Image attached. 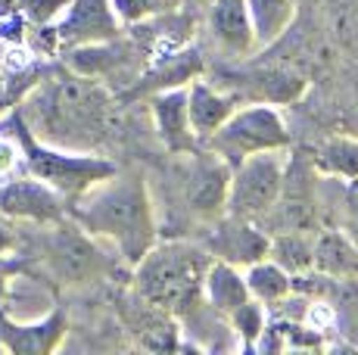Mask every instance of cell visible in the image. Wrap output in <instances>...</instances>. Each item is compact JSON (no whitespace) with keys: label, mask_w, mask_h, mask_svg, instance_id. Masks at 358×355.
Here are the masks:
<instances>
[{"label":"cell","mask_w":358,"mask_h":355,"mask_svg":"<svg viewBox=\"0 0 358 355\" xmlns=\"http://www.w3.org/2000/svg\"><path fill=\"white\" fill-rule=\"evenodd\" d=\"M13 247H16V234H13V228L3 222V215H0V259H3Z\"/></svg>","instance_id":"cell-29"},{"label":"cell","mask_w":358,"mask_h":355,"mask_svg":"<svg viewBox=\"0 0 358 355\" xmlns=\"http://www.w3.org/2000/svg\"><path fill=\"white\" fill-rule=\"evenodd\" d=\"M13 134H16L19 156H22L29 175L50 184L66 200H75L87 187H94L97 181L115 172V162H109L106 156L91 153V150H66V147H53V143L38 140L19 113L13 115Z\"/></svg>","instance_id":"cell-4"},{"label":"cell","mask_w":358,"mask_h":355,"mask_svg":"<svg viewBox=\"0 0 358 355\" xmlns=\"http://www.w3.org/2000/svg\"><path fill=\"white\" fill-rule=\"evenodd\" d=\"M66 69L75 75H87V78H103L119 66L122 53L115 47V41H97V44H78L63 50Z\"/></svg>","instance_id":"cell-23"},{"label":"cell","mask_w":358,"mask_h":355,"mask_svg":"<svg viewBox=\"0 0 358 355\" xmlns=\"http://www.w3.org/2000/svg\"><path fill=\"white\" fill-rule=\"evenodd\" d=\"M243 91L250 94V103H271V106H293L308 94V78L290 66H262L246 72Z\"/></svg>","instance_id":"cell-14"},{"label":"cell","mask_w":358,"mask_h":355,"mask_svg":"<svg viewBox=\"0 0 358 355\" xmlns=\"http://www.w3.org/2000/svg\"><path fill=\"white\" fill-rule=\"evenodd\" d=\"M274 265L287 271V275H302L312 268L315 262V234L308 231H274L268 237V256Z\"/></svg>","instance_id":"cell-22"},{"label":"cell","mask_w":358,"mask_h":355,"mask_svg":"<svg viewBox=\"0 0 358 355\" xmlns=\"http://www.w3.org/2000/svg\"><path fill=\"white\" fill-rule=\"evenodd\" d=\"M66 331H69V318L59 309L34 321H19L0 312V346L6 352L47 355V352L59 349V343L66 340Z\"/></svg>","instance_id":"cell-12"},{"label":"cell","mask_w":358,"mask_h":355,"mask_svg":"<svg viewBox=\"0 0 358 355\" xmlns=\"http://www.w3.org/2000/svg\"><path fill=\"white\" fill-rule=\"evenodd\" d=\"M246 277V290H250V299H256L268 309L278 299H284L290 293V275H287L280 265H274L271 259H259V262L246 265L243 268Z\"/></svg>","instance_id":"cell-24"},{"label":"cell","mask_w":358,"mask_h":355,"mask_svg":"<svg viewBox=\"0 0 358 355\" xmlns=\"http://www.w3.org/2000/svg\"><path fill=\"white\" fill-rule=\"evenodd\" d=\"M268 231L259 222L237 215H222L209 237V256L218 262H231L237 268L259 262L268 256Z\"/></svg>","instance_id":"cell-11"},{"label":"cell","mask_w":358,"mask_h":355,"mask_svg":"<svg viewBox=\"0 0 358 355\" xmlns=\"http://www.w3.org/2000/svg\"><path fill=\"white\" fill-rule=\"evenodd\" d=\"M209 150L218 153L228 166H237L240 159L265 150H287L290 147V128L284 115L271 103H246L231 113V119L212 134Z\"/></svg>","instance_id":"cell-5"},{"label":"cell","mask_w":358,"mask_h":355,"mask_svg":"<svg viewBox=\"0 0 358 355\" xmlns=\"http://www.w3.org/2000/svg\"><path fill=\"white\" fill-rule=\"evenodd\" d=\"M203 72V59L199 53L190 47H178V50H169L162 57H156V63L150 66L147 78H143V87H153V91H165V87H184L194 78H199Z\"/></svg>","instance_id":"cell-20"},{"label":"cell","mask_w":358,"mask_h":355,"mask_svg":"<svg viewBox=\"0 0 358 355\" xmlns=\"http://www.w3.org/2000/svg\"><path fill=\"white\" fill-rule=\"evenodd\" d=\"M109 6H113L115 19H119L122 25L143 22V19H147L150 13L156 10V6H153V0H109Z\"/></svg>","instance_id":"cell-27"},{"label":"cell","mask_w":358,"mask_h":355,"mask_svg":"<svg viewBox=\"0 0 358 355\" xmlns=\"http://www.w3.org/2000/svg\"><path fill=\"white\" fill-rule=\"evenodd\" d=\"M22 122L38 140L66 150H91L113 134L119 113L115 100L87 75H47L22 97Z\"/></svg>","instance_id":"cell-1"},{"label":"cell","mask_w":358,"mask_h":355,"mask_svg":"<svg viewBox=\"0 0 358 355\" xmlns=\"http://www.w3.org/2000/svg\"><path fill=\"white\" fill-rule=\"evenodd\" d=\"M187 209L199 218H222L228 206L231 166L218 153H187V166L181 172Z\"/></svg>","instance_id":"cell-8"},{"label":"cell","mask_w":358,"mask_h":355,"mask_svg":"<svg viewBox=\"0 0 358 355\" xmlns=\"http://www.w3.org/2000/svg\"><path fill=\"white\" fill-rule=\"evenodd\" d=\"M287 162H290L287 150H265V153H252L240 159L237 166H231L224 215L250 218V222L268 215V209L278 203L280 190H284Z\"/></svg>","instance_id":"cell-6"},{"label":"cell","mask_w":358,"mask_h":355,"mask_svg":"<svg viewBox=\"0 0 358 355\" xmlns=\"http://www.w3.org/2000/svg\"><path fill=\"white\" fill-rule=\"evenodd\" d=\"M150 115L153 125L159 131V140L165 143V150L175 156H184L194 150V128H190V115H187V85L184 87H165L156 91L150 97Z\"/></svg>","instance_id":"cell-13"},{"label":"cell","mask_w":358,"mask_h":355,"mask_svg":"<svg viewBox=\"0 0 358 355\" xmlns=\"http://www.w3.org/2000/svg\"><path fill=\"white\" fill-rule=\"evenodd\" d=\"M66 6H69V0H19L16 10H19V16L25 19V25L44 29V25H53L63 16Z\"/></svg>","instance_id":"cell-26"},{"label":"cell","mask_w":358,"mask_h":355,"mask_svg":"<svg viewBox=\"0 0 358 355\" xmlns=\"http://www.w3.org/2000/svg\"><path fill=\"white\" fill-rule=\"evenodd\" d=\"M312 168L334 181H358V138L355 134H330L312 153Z\"/></svg>","instance_id":"cell-19"},{"label":"cell","mask_w":358,"mask_h":355,"mask_svg":"<svg viewBox=\"0 0 358 355\" xmlns=\"http://www.w3.org/2000/svg\"><path fill=\"white\" fill-rule=\"evenodd\" d=\"M203 296H206V303H209V309L215 312V315L231 318L234 312L250 299L243 268L212 259L209 268H206V277H203Z\"/></svg>","instance_id":"cell-18"},{"label":"cell","mask_w":358,"mask_h":355,"mask_svg":"<svg viewBox=\"0 0 358 355\" xmlns=\"http://www.w3.org/2000/svg\"><path fill=\"white\" fill-rule=\"evenodd\" d=\"M212 256L184 240H169L147 249L134 265L137 296L162 315H184L203 296V277Z\"/></svg>","instance_id":"cell-3"},{"label":"cell","mask_w":358,"mask_h":355,"mask_svg":"<svg viewBox=\"0 0 358 355\" xmlns=\"http://www.w3.org/2000/svg\"><path fill=\"white\" fill-rule=\"evenodd\" d=\"M69 218L91 237L109 243L131 268L159 240V218L141 172L115 168L109 178L69 200Z\"/></svg>","instance_id":"cell-2"},{"label":"cell","mask_w":358,"mask_h":355,"mask_svg":"<svg viewBox=\"0 0 358 355\" xmlns=\"http://www.w3.org/2000/svg\"><path fill=\"white\" fill-rule=\"evenodd\" d=\"M312 268H318L327 277H336V281H358V243L340 228L315 231Z\"/></svg>","instance_id":"cell-17"},{"label":"cell","mask_w":358,"mask_h":355,"mask_svg":"<svg viewBox=\"0 0 358 355\" xmlns=\"http://www.w3.org/2000/svg\"><path fill=\"white\" fill-rule=\"evenodd\" d=\"M228 321H231V327L240 333V340H243L246 346H256L259 333L265 331V324H268V315H265V305H262V303H256V299H246V303L240 305V309L234 312Z\"/></svg>","instance_id":"cell-25"},{"label":"cell","mask_w":358,"mask_h":355,"mask_svg":"<svg viewBox=\"0 0 358 355\" xmlns=\"http://www.w3.org/2000/svg\"><path fill=\"white\" fill-rule=\"evenodd\" d=\"M44 228V262L63 284H87L106 271V256L97 247V237H91L69 215Z\"/></svg>","instance_id":"cell-7"},{"label":"cell","mask_w":358,"mask_h":355,"mask_svg":"<svg viewBox=\"0 0 358 355\" xmlns=\"http://www.w3.org/2000/svg\"><path fill=\"white\" fill-rule=\"evenodd\" d=\"M256 47H271L296 22V0H246Z\"/></svg>","instance_id":"cell-21"},{"label":"cell","mask_w":358,"mask_h":355,"mask_svg":"<svg viewBox=\"0 0 358 355\" xmlns=\"http://www.w3.org/2000/svg\"><path fill=\"white\" fill-rule=\"evenodd\" d=\"M237 109V97L222 87H212L206 81L194 78L187 85V115H190V128H194L196 140H209L224 122L231 119V113Z\"/></svg>","instance_id":"cell-16"},{"label":"cell","mask_w":358,"mask_h":355,"mask_svg":"<svg viewBox=\"0 0 358 355\" xmlns=\"http://www.w3.org/2000/svg\"><path fill=\"white\" fill-rule=\"evenodd\" d=\"M346 231L349 237L358 243V181H352V196H349V215H346Z\"/></svg>","instance_id":"cell-28"},{"label":"cell","mask_w":358,"mask_h":355,"mask_svg":"<svg viewBox=\"0 0 358 355\" xmlns=\"http://www.w3.org/2000/svg\"><path fill=\"white\" fill-rule=\"evenodd\" d=\"M50 29L57 38V50H69L78 44L115 41L122 31V22L115 19L109 0H69L63 16Z\"/></svg>","instance_id":"cell-10"},{"label":"cell","mask_w":358,"mask_h":355,"mask_svg":"<svg viewBox=\"0 0 358 355\" xmlns=\"http://www.w3.org/2000/svg\"><path fill=\"white\" fill-rule=\"evenodd\" d=\"M0 215L10 222H31V224H53L69 215V200L41 178H10L0 181Z\"/></svg>","instance_id":"cell-9"},{"label":"cell","mask_w":358,"mask_h":355,"mask_svg":"<svg viewBox=\"0 0 358 355\" xmlns=\"http://www.w3.org/2000/svg\"><path fill=\"white\" fill-rule=\"evenodd\" d=\"M209 31H212V41L224 53H231V57H250L252 50H259L246 0H212Z\"/></svg>","instance_id":"cell-15"}]
</instances>
